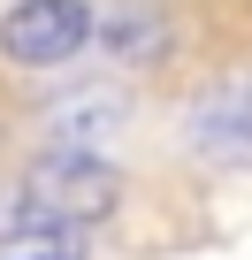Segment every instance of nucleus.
<instances>
[{
	"instance_id": "obj_1",
	"label": "nucleus",
	"mask_w": 252,
	"mask_h": 260,
	"mask_svg": "<svg viewBox=\"0 0 252 260\" xmlns=\"http://www.w3.org/2000/svg\"><path fill=\"white\" fill-rule=\"evenodd\" d=\"M122 207V169L99 161L92 146H54L23 169V214H54V222H107Z\"/></svg>"
},
{
	"instance_id": "obj_2",
	"label": "nucleus",
	"mask_w": 252,
	"mask_h": 260,
	"mask_svg": "<svg viewBox=\"0 0 252 260\" xmlns=\"http://www.w3.org/2000/svg\"><path fill=\"white\" fill-rule=\"evenodd\" d=\"M92 31H99V23H92L84 0H16V8L0 16V54L23 61V69H54V61H69Z\"/></svg>"
},
{
	"instance_id": "obj_3",
	"label": "nucleus",
	"mask_w": 252,
	"mask_h": 260,
	"mask_svg": "<svg viewBox=\"0 0 252 260\" xmlns=\"http://www.w3.org/2000/svg\"><path fill=\"white\" fill-rule=\"evenodd\" d=\"M184 138L206 161H252V84H222L184 115Z\"/></svg>"
},
{
	"instance_id": "obj_4",
	"label": "nucleus",
	"mask_w": 252,
	"mask_h": 260,
	"mask_svg": "<svg viewBox=\"0 0 252 260\" xmlns=\"http://www.w3.org/2000/svg\"><path fill=\"white\" fill-rule=\"evenodd\" d=\"M0 260H92L84 222H54V214H16L0 230Z\"/></svg>"
},
{
	"instance_id": "obj_5",
	"label": "nucleus",
	"mask_w": 252,
	"mask_h": 260,
	"mask_svg": "<svg viewBox=\"0 0 252 260\" xmlns=\"http://www.w3.org/2000/svg\"><path fill=\"white\" fill-rule=\"evenodd\" d=\"M115 130H122V100H115V92L61 100V107H54V138H61V146H92V153H99Z\"/></svg>"
},
{
	"instance_id": "obj_6",
	"label": "nucleus",
	"mask_w": 252,
	"mask_h": 260,
	"mask_svg": "<svg viewBox=\"0 0 252 260\" xmlns=\"http://www.w3.org/2000/svg\"><path fill=\"white\" fill-rule=\"evenodd\" d=\"M161 16H138V8H122L115 23H107V54L115 61H161Z\"/></svg>"
}]
</instances>
